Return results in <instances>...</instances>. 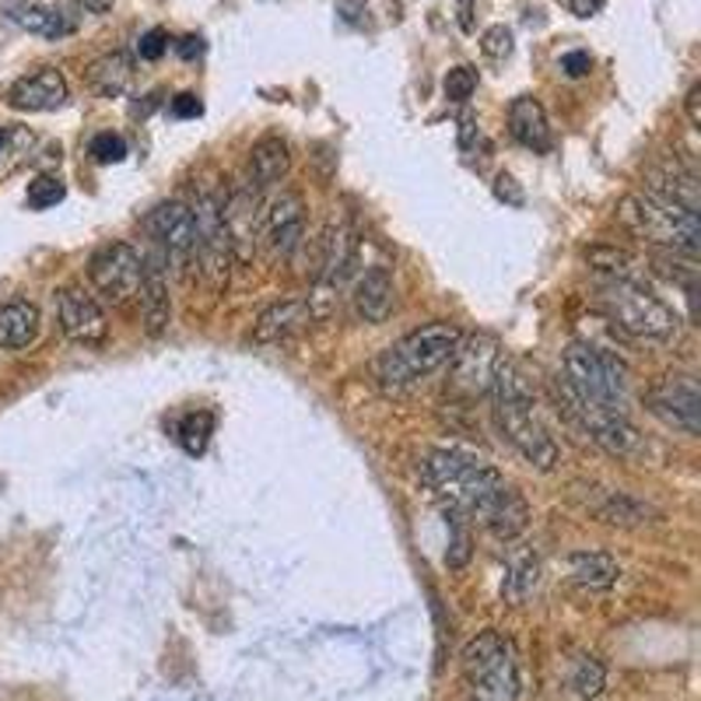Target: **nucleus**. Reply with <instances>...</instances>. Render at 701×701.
<instances>
[{
    "label": "nucleus",
    "mask_w": 701,
    "mask_h": 701,
    "mask_svg": "<svg viewBox=\"0 0 701 701\" xmlns=\"http://www.w3.org/2000/svg\"><path fill=\"white\" fill-rule=\"evenodd\" d=\"M421 470L449 512L481 523L499 540H512L526 529V502L484 459L459 449H432L424 453Z\"/></svg>",
    "instance_id": "nucleus-1"
},
{
    "label": "nucleus",
    "mask_w": 701,
    "mask_h": 701,
    "mask_svg": "<svg viewBox=\"0 0 701 701\" xmlns=\"http://www.w3.org/2000/svg\"><path fill=\"white\" fill-rule=\"evenodd\" d=\"M491 397H494V421H499L509 446L516 449L529 467L551 470L558 464V446L537 414L529 383L523 379V372L512 365L509 358L499 365V372H494Z\"/></svg>",
    "instance_id": "nucleus-2"
},
{
    "label": "nucleus",
    "mask_w": 701,
    "mask_h": 701,
    "mask_svg": "<svg viewBox=\"0 0 701 701\" xmlns=\"http://www.w3.org/2000/svg\"><path fill=\"white\" fill-rule=\"evenodd\" d=\"M561 362H565V393L586 429L607 414H628V369L618 358L593 344H569Z\"/></svg>",
    "instance_id": "nucleus-3"
},
{
    "label": "nucleus",
    "mask_w": 701,
    "mask_h": 701,
    "mask_svg": "<svg viewBox=\"0 0 701 701\" xmlns=\"http://www.w3.org/2000/svg\"><path fill=\"white\" fill-rule=\"evenodd\" d=\"M459 340H464V334H459V327H453V323H429V327L421 330H410L404 340H397V344L375 358V383L386 393L410 389L414 383H421L424 375H432L446 365L456 354Z\"/></svg>",
    "instance_id": "nucleus-4"
},
{
    "label": "nucleus",
    "mask_w": 701,
    "mask_h": 701,
    "mask_svg": "<svg viewBox=\"0 0 701 701\" xmlns=\"http://www.w3.org/2000/svg\"><path fill=\"white\" fill-rule=\"evenodd\" d=\"M618 218L645 243L659 249L694 256L701 243V221L698 211L680 208V203L659 200L653 194H628L618 203Z\"/></svg>",
    "instance_id": "nucleus-5"
},
{
    "label": "nucleus",
    "mask_w": 701,
    "mask_h": 701,
    "mask_svg": "<svg viewBox=\"0 0 701 701\" xmlns=\"http://www.w3.org/2000/svg\"><path fill=\"white\" fill-rule=\"evenodd\" d=\"M600 309L618 323V327L631 337H645V340H670L677 334V313L656 299L649 288L639 281H624V278H604L600 292Z\"/></svg>",
    "instance_id": "nucleus-6"
},
{
    "label": "nucleus",
    "mask_w": 701,
    "mask_h": 701,
    "mask_svg": "<svg viewBox=\"0 0 701 701\" xmlns=\"http://www.w3.org/2000/svg\"><path fill=\"white\" fill-rule=\"evenodd\" d=\"M464 674L477 701H516L519 698V656L516 645L499 631H481L464 649Z\"/></svg>",
    "instance_id": "nucleus-7"
},
{
    "label": "nucleus",
    "mask_w": 701,
    "mask_h": 701,
    "mask_svg": "<svg viewBox=\"0 0 701 701\" xmlns=\"http://www.w3.org/2000/svg\"><path fill=\"white\" fill-rule=\"evenodd\" d=\"M141 278H144V256L130 243H109L89 260L92 288L113 305L130 302L137 295V288H141Z\"/></svg>",
    "instance_id": "nucleus-8"
},
{
    "label": "nucleus",
    "mask_w": 701,
    "mask_h": 701,
    "mask_svg": "<svg viewBox=\"0 0 701 701\" xmlns=\"http://www.w3.org/2000/svg\"><path fill=\"white\" fill-rule=\"evenodd\" d=\"M645 407L684 435L701 432V389L691 375H666L645 393Z\"/></svg>",
    "instance_id": "nucleus-9"
},
{
    "label": "nucleus",
    "mask_w": 701,
    "mask_h": 701,
    "mask_svg": "<svg viewBox=\"0 0 701 701\" xmlns=\"http://www.w3.org/2000/svg\"><path fill=\"white\" fill-rule=\"evenodd\" d=\"M57 319H60L63 337L78 348H102L109 337V323H106V313H102V305L74 284L60 288Z\"/></svg>",
    "instance_id": "nucleus-10"
},
{
    "label": "nucleus",
    "mask_w": 701,
    "mask_h": 701,
    "mask_svg": "<svg viewBox=\"0 0 701 701\" xmlns=\"http://www.w3.org/2000/svg\"><path fill=\"white\" fill-rule=\"evenodd\" d=\"M148 232L155 235V243L165 249V260L176 270H183L197 256V218L179 200L159 203L148 214Z\"/></svg>",
    "instance_id": "nucleus-11"
},
{
    "label": "nucleus",
    "mask_w": 701,
    "mask_h": 701,
    "mask_svg": "<svg viewBox=\"0 0 701 701\" xmlns=\"http://www.w3.org/2000/svg\"><path fill=\"white\" fill-rule=\"evenodd\" d=\"M453 362V386L464 393H491L494 372L505 362L502 344L488 334H477L459 340L456 354L449 358Z\"/></svg>",
    "instance_id": "nucleus-12"
},
{
    "label": "nucleus",
    "mask_w": 701,
    "mask_h": 701,
    "mask_svg": "<svg viewBox=\"0 0 701 701\" xmlns=\"http://www.w3.org/2000/svg\"><path fill=\"white\" fill-rule=\"evenodd\" d=\"M264 238L273 256L288 260L305 238V203L302 194L295 190H281L270 200V208L264 214Z\"/></svg>",
    "instance_id": "nucleus-13"
},
{
    "label": "nucleus",
    "mask_w": 701,
    "mask_h": 701,
    "mask_svg": "<svg viewBox=\"0 0 701 701\" xmlns=\"http://www.w3.org/2000/svg\"><path fill=\"white\" fill-rule=\"evenodd\" d=\"M67 102V81L57 67H39L25 78H19L8 92V106L19 113H49Z\"/></svg>",
    "instance_id": "nucleus-14"
},
{
    "label": "nucleus",
    "mask_w": 701,
    "mask_h": 701,
    "mask_svg": "<svg viewBox=\"0 0 701 701\" xmlns=\"http://www.w3.org/2000/svg\"><path fill=\"white\" fill-rule=\"evenodd\" d=\"M649 179V194L659 197V200H670V203H680V208L688 211H698L701 208V186H698V176L691 168H684L677 159H666L659 165H653L645 173Z\"/></svg>",
    "instance_id": "nucleus-15"
},
{
    "label": "nucleus",
    "mask_w": 701,
    "mask_h": 701,
    "mask_svg": "<svg viewBox=\"0 0 701 701\" xmlns=\"http://www.w3.org/2000/svg\"><path fill=\"white\" fill-rule=\"evenodd\" d=\"M354 313L362 316L365 323H386L393 305H397V288H393V278L386 267H369L362 278L354 281Z\"/></svg>",
    "instance_id": "nucleus-16"
},
{
    "label": "nucleus",
    "mask_w": 701,
    "mask_h": 701,
    "mask_svg": "<svg viewBox=\"0 0 701 701\" xmlns=\"http://www.w3.org/2000/svg\"><path fill=\"white\" fill-rule=\"evenodd\" d=\"M313 323V305L302 302V299H284L278 305L256 319L253 327V340L256 344H281V340L295 337L299 330H305Z\"/></svg>",
    "instance_id": "nucleus-17"
},
{
    "label": "nucleus",
    "mask_w": 701,
    "mask_h": 701,
    "mask_svg": "<svg viewBox=\"0 0 701 701\" xmlns=\"http://www.w3.org/2000/svg\"><path fill=\"white\" fill-rule=\"evenodd\" d=\"M137 299H141L144 330L151 337H159L168 327V319H173V302H168V281H165L162 260H144V278H141V288H137Z\"/></svg>",
    "instance_id": "nucleus-18"
},
{
    "label": "nucleus",
    "mask_w": 701,
    "mask_h": 701,
    "mask_svg": "<svg viewBox=\"0 0 701 701\" xmlns=\"http://www.w3.org/2000/svg\"><path fill=\"white\" fill-rule=\"evenodd\" d=\"M509 133L529 151H551V127H547V113L534 95H519L509 106Z\"/></svg>",
    "instance_id": "nucleus-19"
},
{
    "label": "nucleus",
    "mask_w": 701,
    "mask_h": 701,
    "mask_svg": "<svg viewBox=\"0 0 701 701\" xmlns=\"http://www.w3.org/2000/svg\"><path fill=\"white\" fill-rule=\"evenodd\" d=\"M4 11L19 28L32 32V36H43V39H60L67 32H74L71 19H63L57 8L36 4V0H8Z\"/></svg>",
    "instance_id": "nucleus-20"
},
{
    "label": "nucleus",
    "mask_w": 701,
    "mask_h": 701,
    "mask_svg": "<svg viewBox=\"0 0 701 701\" xmlns=\"http://www.w3.org/2000/svg\"><path fill=\"white\" fill-rule=\"evenodd\" d=\"M288 168H292V155H288V144L281 137H264L256 141L249 151V179L256 183V190H267V186H278Z\"/></svg>",
    "instance_id": "nucleus-21"
},
{
    "label": "nucleus",
    "mask_w": 701,
    "mask_h": 701,
    "mask_svg": "<svg viewBox=\"0 0 701 701\" xmlns=\"http://www.w3.org/2000/svg\"><path fill=\"white\" fill-rule=\"evenodd\" d=\"M39 337V309L32 302H4L0 305V348L22 351Z\"/></svg>",
    "instance_id": "nucleus-22"
},
{
    "label": "nucleus",
    "mask_w": 701,
    "mask_h": 701,
    "mask_svg": "<svg viewBox=\"0 0 701 701\" xmlns=\"http://www.w3.org/2000/svg\"><path fill=\"white\" fill-rule=\"evenodd\" d=\"M351 264H354V235L348 229V221H337V225H330L327 235H323V267H319L323 284L337 288L344 281Z\"/></svg>",
    "instance_id": "nucleus-23"
},
{
    "label": "nucleus",
    "mask_w": 701,
    "mask_h": 701,
    "mask_svg": "<svg viewBox=\"0 0 701 701\" xmlns=\"http://www.w3.org/2000/svg\"><path fill=\"white\" fill-rule=\"evenodd\" d=\"M569 572H572V583L583 589H610L621 575L618 561L607 551H575L569 558Z\"/></svg>",
    "instance_id": "nucleus-24"
},
{
    "label": "nucleus",
    "mask_w": 701,
    "mask_h": 701,
    "mask_svg": "<svg viewBox=\"0 0 701 701\" xmlns=\"http://www.w3.org/2000/svg\"><path fill=\"white\" fill-rule=\"evenodd\" d=\"M133 78V63L124 54H109V57H98L89 67V84L106 98H116L127 92V84Z\"/></svg>",
    "instance_id": "nucleus-25"
},
{
    "label": "nucleus",
    "mask_w": 701,
    "mask_h": 701,
    "mask_svg": "<svg viewBox=\"0 0 701 701\" xmlns=\"http://www.w3.org/2000/svg\"><path fill=\"white\" fill-rule=\"evenodd\" d=\"M596 516L610 526H642L653 516V509L642 505L639 499H631V494H621V491H610L604 505H596Z\"/></svg>",
    "instance_id": "nucleus-26"
},
{
    "label": "nucleus",
    "mask_w": 701,
    "mask_h": 701,
    "mask_svg": "<svg viewBox=\"0 0 701 701\" xmlns=\"http://www.w3.org/2000/svg\"><path fill=\"white\" fill-rule=\"evenodd\" d=\"M211 432H214V414H211V410H197V414H186L183 424H179L183 449L190 453V456H200L203 449H208Z\"/></svg>",
    "instance_id": "nucleus-27"
},
{
    "label": "nucleus",
    "mask_w": 701,
    "mask_h": 701,
    "mask_svg": "<svg viewBox=\"0 0 701 701\" xmlns=\"http://www.w3.org/2000/svg\"><path fill=\"white\" fill-rule=\"evenodd\" d=\"M604 680H607V674H604V666L596 663L593 656H583L575 663V674H572V688L583 694V698H596L604 691Z\"/></svg>",
    "instance_id": "nucleus-28"
},
{
    "label": "nucleus",
    "mask_w": 701,
    "mask_h": 701,
    "mask_svg": "<svg viewBox=\"0 0 701 701\" xmlns=\"http://www.w3.org/2000/svg\"><path fill=\"white\" fill-rule=\"evenodd\" d=\"M63 197H67V186L54 176H39L28 183V208H36V211L57 208Z\"/></svg>",
    "instance_id": "nucleus-29"
},
{
    "label": "nucleus",
    "mask_w": 701,
    "mask_h": 701,
    "mask_svg": "<svg viewBox=\"0 0 701 701\" xmlns=\"http://www.w3.org/2000/svg\"><path fill=\"white\" fill-rule=\"evenodd\" d=\"M537 572H540V569H537V561H534V558H526V561H519V565L509 572L505 593L512 596V600H516V604H519V600H526V596L537 589Z\"/></svg>",
    "instance_id": "nucleus-30"
},
{
    "label": "nucleus",
    "mask_w": 701,
    "mask_h": 701,
    "mask_svg": "<svg viewBox=\"0 0 701 701\" xmlns=\"http://www.w3.org/2000/svg\"><path fill=\"white\" fill-rule=\"evenodd\" d=\"M89 155H92L98 165H116V162L127 159V141H124L119 133H98V137H92Z\"/></svg>",
    "instance_id": "nucleus-31"
},
{
    "label": "nucleus",
    "mask_w": 701,
    "mask_h": 701,
    "mask_svg": "<svg viewBox=\"0 0 701 701\" xmlns=\"http://www.w3.org/2000/svg\"><path fill=\"white\" fill-rule=\"evenodd\" d=\"M477 89V71L474 67H453V71L446 74V98L449 102H467Z\"/></svg>",
    "instance_id": "nucleus-32"
},
{
    "label": "nucleus",
    "mask_w": 701,
    "mask_h": 701,
    "mask_svg": "<svg viewBox=\"0 0 701 701\" xmlns=\"http://www.w3.org/2000/svg\"><path fill=\"white\" fill-rule=\"evenodd\" d=\"M481 49L491 57V60H505L512 54V28L505 25H491L481 39Z\"/></svg>",
    "instance_id": "nucleus-33"
},
{
    "label": "nucleus",
    "mask_w": 701,
    "mask_h": 701,
    "mask_svg": "<svg viewBox=\"0 0 701 701\" xmlns=\"http://www.w3.org/2000/svg\"><path fill=\"white\" fill-rule=\"evenodd\" d=\"M168 49V36L162 28H148L141 39H137V57L141 60H159Z\"/></svg>",
    "instance_id": "nucleus-34"
},
{
    "label": "nucleus",
    "mask_w": 701,
    "mask_h": 701,
    "mask_svg": "<svg viewBox=\"0 0 701 701\" xmlns=\"http://www.w3.org/2000/svg\"><path fill=\"white\" fill-rule=\"evenodd\" d=\"M494 197L505 200V203H512V208H519V203H523V190H519L516 179H512L509 173H502L499 179H494Z\"/></svg>",
    "instance_id": "nucleus-35"
},
{
    "label": "nucleus",
    "mask_w": 701,
    "mask_h": 701,
    "mask_svg": "<svg viewBox=\"0 0 701 701\" xmlns=\"http://www.w3.org/2000/svg\"><path fill=\"white\" fill-rule=\"evenodd\" d=\"M589 67H593V60H589V54H583V49H575V54H565V57H561V71H565L569 78H583V74H589Z\"/></svg>",
    "instance_id": "nucleus-36"
},
{
    "label": "nucleus",
    "mask_w": 701,
    "mask_h": 701,
    "mask_svg": "<svg viewBox=\"0 0 701 701\" xmlns=\"http://www.w3.org/2000/svg\"><path fill=\"white\" fill-rule=\"evenodd\" d=\"M200 113H203V106H200V98H197V95L183 92V95H176V98H173V116H179V119H194V116H200Z\"/></svg>",
    "instance_id": "nucleus-37"
},
{
    "label": "nucleus",
    "mask_w": 701,
    "mask_h": 701,
    "mask_svg": "<svg viewBox=\"0 0 701 701\" xmlns=\"http://www.w3.org/2000/svg\"><path fill=\"white\" fill-rule=\"evenodd\" d=\"M561 8H569L575 19H593L596 11H600L607 0H558Z\"/></svg>",
    "instance_id": "nucleus-38"
},
{
    "label": "nucleus",
    "mask_w": 701,
    "mask_h": 701,
    "mask_svg": "<svg viewBox=\"0 0 701 701\" xmlns=\"http://www.w3.org/2000/svg\"><path fill=\"white\" fill-rule=\"evenodd\" d=\"M684 106H688L691 127L701 130V84H691V92H688V98H684Z\"/></svg>",
    "instance_id": "nucleus-39"
},
{
    "label": "nucleus",
    "mask_w": 701,
    "mask_h": 701,
    "mask_svg": "<svg viewBox=\"0 0 701 701\" xmlns=\"http://www.w3.org/2000/svg\"><path fill=\"white\" fill-rule=\"evenodd\" d=\"M203 54V39L200 36H186L183 43H179V57L183 60H197Z\"/></svg>",
    "instance_id": "nucleus-40"
},
{
    "label": "nucleus",
    "mask_w": 701,
    "mask_h": 701,
    "mask_svg": "<svg viewBox=\"0 0 701 701\" xmlns=\"http://www.w3.org/2000/svg\"><path fill=\"white\" fill-rule=\"evenodd\" d=\"M456 8H459V28L474 32V0H456Z\"/></svg>",
    "instance_id": "nucleus-41"
},
{
    "label": "nucleus",
    "mask_w": 701,
    "mask_h": 701,
    "mask_svg": "<svg viewBox=\"0 0 701 701\" xmlns=\"http://www.w3.org/2000/svg\"><path fill=\"white\" fill-rule=\"evenodd\" d=\"M84 11H92V14H102V11H109L113 8V0H81Z\"/></svg>",
    "instance_id": "nucleus-42"
},
{
    "label": "nucleus",
    "mask_w": 701,
    "mask_h": 701,
    "mask_svg": "<svg viewBox=\"0 0 701 701\" xmlns=\"http://www.w3.org/2000/svg\"><path fill=\"white\" fill-rule=\"evenodd\" d=\"M0 148H4V130H0Z\"/></svg>",
    "instance_id": "nucleus-43"
}]
</instances>
